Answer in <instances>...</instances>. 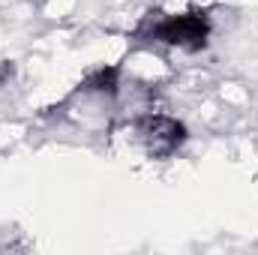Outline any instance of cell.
I'll return each instance as SVG.
<instances>
[{"instance_id":"6da1fadb","label":"cell","mask_w":258,"mask_h":255,"mask_svg":"<svg viewBox=\"0 0 258 255\" xmlns=\"http://www.w3.org/2000/svg\"><path fill=\"white\" fill-rule=\"evenodd\" d=\"M138 36L153 39L159 45L183 48V51H201L210 39V18L201 9H189L183 15H162V18H147L138 27Z\"/></svg>"},{"instance_id":"7a4b0ae2","label":"cell","mask_w":258,"mask_h":255,"mask_svg":"<svg viewBox=\"0 0 258 255\" xmlns=\"http://www.w3.org/2000/svg\"><path fill=\"white\" fill-rule=\"evenodd\" d=\"M135 135L153 159H165V156H171L183 147L186 126L177 117H168V114H144L135 126Z\"/></svg>"},{"instance_id":"3957f363","label":"cell","mask_w":258,"mask_h":255,"mask_svg":"<svg viewBox=\"0 0 258 255\" xmlns=\"http://www.w3.org/2000/svg\"><path fill=\"white\" fill-rule=\"evenodd\" d=\"M81 93H96V96H117V90H120V69L117 66H99V69H93L84 81H81V87H78Z\"/></svg>"},{"instance_id":"277c9868","label":"cell","mask_w":258,"mask_h":255,"mask_svg":"<svg viewBox=\"0 0 258 255\" xmlns=\"http://www.w3.org/2000/svg\"><path fill=\"white\" fill-rule=\"evenodd\" d=\"M12 75H15V63H0V87L6 84V81H12Z\"/></svg>"}]
</instances>
